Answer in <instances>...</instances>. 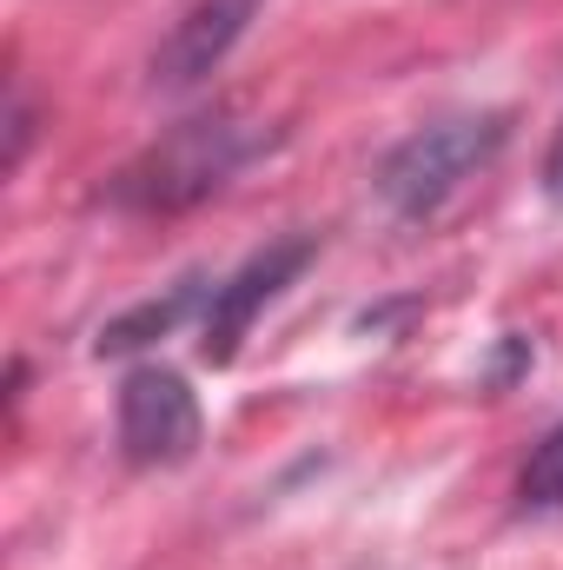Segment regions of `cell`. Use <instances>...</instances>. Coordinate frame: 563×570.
Masks as SVG:
<instances>
[{
  "label": "cell",
  "mask_w": 563,
  "mask_h": 570,
  "mask_svg": "<svg viewBox=\"0 0 563 570\" xmlns=\"http://www.w3.org/2000/svg\"><path fill=\"white\" fill-rule=\"evenodd\" d=\"M273 140L259 120H246L239 107H213V114H192L179 120L166 140H152L113 179V199L134 206V213H179V206H199L206 193H219L259 146Z\"/></svg>",
  "instance_id": "6da1fadb"
},
{
  "label": "cell",
  "mask_w": 563,
  "mask_h": 570,
  "mask_svg": "<svg viewBox=\"0 0 563 570\" xmlns=\"http://www.w3.org/2000/svg\"><path fill=\"white\" fill-rule=\"evenodd\" d=\"M511 140L504 114H444L385 153L378 166V199L398 219H431L451 193H464Z\"/></svg>",
  "instance_id": "7a4b0ae2"
},
{
  "label": "cell",
  "mask_w": 563,
  "mask_h": 570,
  "mask_svg": "<svg viewBox=\"0 0 563 570\" xmlns=\"http://www.w3.org/2000/svg\"><path fill=\"white\" fill-rule=\"evenodd\" d=\"M199 399L179 372L166 365H134L127 385H120V451L146 464V471H166V464H186L199 451Z\"/></svg>",
  "instance_id": "3957f363"
},
{
  "label": "cell",
  "mask_w": 563,
  "mask_h": 570,
  "mask_svg": "<svg viewBox=\"0 0 563 570\" xmlns=\"http://www.w3.org/2000/svg\"><path fill=\"white\" fill-rule=\"evenodd\" d=\"M312 239L305 233H292V239H279V246H266V253H253L239 273L226 285H213V298H206V338H199V352L213 358V365H233L239 358V338L253 332V318L279 298L285 285L298 279L305 266H312Z\"/></svg>",
  "instance_id": "277c9868"
},
{
  "label": "cell",
  "mask_w": 563,
  "mask_h": 570,
  "mask_svg": "<svg viewBox=\"0 0 563 570\" xmlns=\"http://www.w3.org/2000/svg\"><path fill=\"white\" fill-rule=\"evenodd\" d=\"M246 13H253V0H199V7H186L172 20V33L159 40V53H152V87L206 80L233 53V40L246 33Z\"/></svg>",
  "instance_id": "5b68a950"
},
{
  "label": "cell",
  "mask_w": 563,
  "mask_h": 570,
  "mask_svg": "<svg viewBox=\"0 0 563 570\" xmlns=\"http://www.w3.org/2000/svg\"><path fill=\"white\" fill-rule=\"evenodd\" d=\"M192 298H199V279L172 285L166 298H146V305H134L127 318H113V325L100 332V352H140V345H152V338H166V332L192 312Z\"/></svg>",
  "instance_id": "8992f818"
},
{
  "label": "cell",
  "mask_w": 563,
  "mask_h": 570,
  "mask_svg": "<svg viewBox=\"0 0 563 570\" xmlns=\"http://www.w3.org/2000/svg\"><path fill=\"white\" fill-rule=\"evenodd\" d=\"M517 498H524L531 511H563V425L524 458V471H517Z\"/></svg>",
  "instance_id": "52a82bcc"
},
{
  "label": "cell",
  "mask_w": 563,
  "mask_h": 570,
  "mask_svg": "<svg viewBox=\"0 0 563 570\" xmlns=\"http://www.w3.org/2000/svg\"><path fill=\"white\" fill-rule=\"evenodd\" d=\"M544 193L563 206V127H557V140H551V159H544Z\"/></svg>",
  "instance_id": "ba28073f"
}]
</instances>
